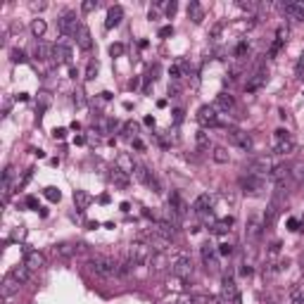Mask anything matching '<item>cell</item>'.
<instances>
[{"instance_id": "obj_47", "label": "cell", "mask_w": 304, "mask_h": 304, "mask_svg": "<svg viewBox=\"0 0 304 304\" xmlns=\"http://www.w3.org/2000/svg\"><path fill=\"white\" fill-rule=\"evenodd\" d=\"M74 105L83 107V93H81V90H76V93H74Z\"/></svg>"}, {"instance_id": "obj_3", "label": "cell", "mask_w": 304, "mask_h": 304, "mask_svg": "<svg viewBox=\"0 0 304 304\" xmlns=\"http://www.w3.org/2000/svg\"><path fill=\"white\" fill-rule=\"evenodd\" d=\"M290 152H295V140L285 129H278L273 133V155H290Z\"/></svg>"}, {"instance_id": "obj_4", "label": "cell", "mask_w": 304, "mask_h": 304, "mask_svg": "<svg viewBox=\"0 0 304 304\" xmlns=\"http://www.w3.org/2000/svg\"><path fill=\"white\" fill-rule=\"evenodd\" d=\"M150 245L143 242V240H136L129 245V261L131 264H147L150 261Z\"/></svg>"}, {"instance_id": "obj_27", "label": "cell", "mask_w": 304, "mask_h": 304, "mask_svg": "<svg viewBox=\"0 0 304 304\" xmlns=\"http://www.w3.org/2000/svg\"><path fill=\"white\" fill-rule=\"evenodd\" d=\"M109 178H112V183L114 186H119V188H129V174H124L121 169H112V174H109Z\"/></svg>"}, {"instance_id": "obj_53", "label": "cell", "mask_w": 304, "mask_h": 304, "mask_svg": "<svg viewBox=\"0 0 304 304\" xmlns=\"http://www.w3.org/2000/svg\"><path fill=\"white\" fill-rule=\"evenodd\" d=\"M176 15V3H169L167 5V17H174Z\"/></svg>"}, {"instance_id": "obj_18", "label": "cell", "mask_w": 304, "mask_h": 304, "mask_svg": "<svg viewBox=\"0 0 304 304\" xmlns=\"http://www.w3.org/2000/svg\"><path fill=\"white\" fill-rule=\"evenodd\" d=\"M211 207H214V195H209V193L197 195V200L193 202V211H195V214H204V211H209Z\"/></svg>"}, {"instance_id": "obj_28", "label": "cell", "mask_w": 304, "mask_h": 304, "mask_svg": "<svg viewBox=\"0 0 304 304\" xmlns=\"http://www.w3.org/2000/svg\"><path fill=\"white\" fill-rule=\"evenodd\" d=\"M266 76H268V74L264 72V69H257V72H254V76L250 79V83H247V90H257L261 83H266Z\"/></svg>"}, {"instance_id": "obj_26", "label": "cell", "mask_w": 304, "mask_h": 304, "mask_svg": "<svg viewBox=\"0 0 304 304\" xmlns=\"http://www.w3.org/2000/svg\"><path fill=\"white\" fill-rule=\"evenodd\" d=\"M52 55H55V48H50L48 43H38L34 48V57L36 59H50Z\"/></svg>"}, {"instance_id": "obj_6", "label": "cell", "mask_w": 304, "mask_h": 304, "mask_svg": "<svg viewBox=\"0 0 304 304\" xmlns=\"http://www.w3.org/2000/svg\"><path fill=\"white\" fill-rule=\"evenodd\" d=\"M79 26H81V22H79V17H76V12H65L57 19V29L62 36H76Z\"/></svg>"}, {"instance_id": "obj_12", "label": "cell", "mask_w": 304, "mask_h": 304, "mask_svg": "<svg viewBox=\"0 0 304 304\" xmlns=\"http://www.w3.org/2000/svg\"><path fill=\"white\" fill-rule=\"evenodd\" d=\"M221 297H224V302H228V304H238V299H240L238 288H235L233 278H228V276H226L224 283H221Z\"/></svg>"}, {"instance_id": "obj_15", "label": "cell", "mask_w": 304, "mask_h": 304, "mask_svg": "<svg viewBox=\"0 0 304 304\" xmlns=\"http://www.w3.org/2000/svg\"><path fill=\"white\" fill-rule=\"evenodd\" d=\"M261 233H264V221L259 217H252L247 221V228H245V238L247 240H259Z\"/></svg>"}, {"instance_id": "obj_43", "label": "cell", "mask_w": 304, "mask_h": 304, "mask_svg": "<svg viewBox=\"0 0 304 304\" xmlns=\"http://www.w3.org/2000/svg\"><path fill=\"white\" fill-rule=\"evenodd\" d=\"M12 62H19V65H24V62H26V55H24V50H12Z\"/></svg>"}, {"instance_id": "obj_46", "label": "cell", "mask_w": 304, "mask_h": 304, "mask_svg": "<svg viewBox=\"0 0 304 304\" xmlns=\"http://www.w3.org/2000/svg\"><path fill=\"white\" fill-rule=\"evenodd\" d=\"M109 55H112V57H114V55H124V45L121 43L112 45V48H109Z\"/></svg>"}, {"instance_id": "obj_39", "label": "cell", "mask_w": 304, "mask_h": 304, "mask_svg": "<svg viewBox=\"0 0 304 304\" xmlns=\"http://www.w3.org/2000/svg\"><path fill=\"white\" fill-rule=\"evenodd\" d=\"M138 131H140V126H138L136 121H126V124H124V136L131 138V136H136Z\"/></svg>"}, {"instance_id": "obj_16", "label": "cell", "mask_w": 304, "mask_h": 304, "mask_svg": "<svg viewBox=\"0 0 304 304\" xmlns=\"http://www.w3.org/2000/svg\"><path fill=\"white\" fill-rule=\"evenodd\" d=\"M278 217H281V204L278 202H268V207H266V211H264V228H271V226H276V221H278Z\"/></svg>"}, {"instance_id": "obj_13", "label": "cell", "mask_w": 304, "mask_h": 304, "mask_svg": "<svg viewBox=\"0 0 304 304\" xmlns=\"http://www.w3.org/2000/svg\"><path fill=\"white\" fill-rule=\"evenodd\" d=\"M152 231L157 233L160 238H164L167 242H171V240L176 238V233H178V231H176V224H171V221H157Z\"/></svg>"}, {"instance_id": "obj_17", "label": "cell", "mask_w": 304, "mask_h": 304, "mask_svg": "<svg viewBox=\"0 0 304 304\" xmlns=\"http://www.w3.org/2000/svg\"><path fill=\"white\" fill-rule=\"evenodd\" d=\"M233 107H235V100H233L231 93H219L217 95V100H214V109H217V112H224V114H228Z\"/></svg>"}, {"instance_id": "obj_58", "label": "cell", "mask_w": 304, "mask_h": 304, "mask_svg": "<svg viewBox=\"0 0 304 304\" xmlns=\"http://www.w3.org/2000/svg\"><path fill=\"white\" fill-rule=\"evenodd\" d=\"M65 133H67L65 129H57V131H55V138H65Z\"/></svg>"}, {"instance_id": "obj_38", "label": "cell", "mask_w": 304, "mask_h": 304, "mask_svg": "<svg viewBox=\"0 0 304 304\" xmlns=\"http://www.w3.org/2000/svg\"><path fill=\"white\" fill-rule=\"evenodd\" d=\"M231 226H233V217H226V219H221V221L214 224V231H217V233H226V231H231Z\"/></svg>"}, {"instance_id": "obj_31", "label": "cell", "mask_w": 304, "mask_h": 304, "mask_svg": "<svg viewBox=\"0 0 304 304\" xmlns=\"http://www.w3.org/2000/svg\"><path fill=\"white\" fill-rule=\"evenodd\" d=\"M188 17L193 19L195 24H200L204 19V10L200 8V3H190L188 5Z\"/></svg>"}, {"instance_id": "obj_22", "label": "cell", "mask_w": 304, "mask_h": 304, "mask_svg": "<svg viewBox=\"0 0 304 304\" xmlns=\"http://www.w3.org/2000/svg\"><path fill=\"white\" fill-rule=\"evenodd\" d=\"M55 48V55L52 57L57 59V62H62V65H69L72 62V48L65 43H57V45H52Z\"/></svg>"}, {"instance_id": "obj_33", "label": "cell", "mask_w": 304, "mask_h": 304, "mask_svg": "<svg viewBox=\"0 0 304 304\" xmlns=\"http://www.w3.org/2000/svg\"><path fill=\"white\" fill-rule=\"evenodd\" d=\"M195 143H197V147H200V150H209L211 147V140H209V133H207V131H197L195 133Z\"/></svg>"}, {"instance_id": "obj_14", "label": "cell", "mask_w": 304, "mask_h": 304, "mask_svg": "<svg viewBox=\"0 0 304 304\" xmlns=\"http://www.w3.org/2000/svg\"><path fill=\"white\" fill-rule=\"evenodd\" d=\"M171 266V261H169V254L167 252H155L150 257V268L152 273H162V271H167Z\"/></svg>"}, {"instance_id": "obj_25", "label": "cell", "mask_w": 304, "mask_h": 304, "mask_svg": "<svg viewBox=\"0 0 304 304\" xmlns=\"http://www.w3.org/2000/svg\"><path fill=\"white\" fill-rule=\"evenodd\" d=\"M90 202H93V197L88 195L86 190H74V204H76V209H79V211L88 209Z\"/></svg>"}, {"instance_id": "obj_24", "label": "cell", "mask_w": 304, "mask_h": 304, "mask_svg": "<svg viewBox=\"0 0 304 304\" xmlns=\"http://www.w3.org/2000/svg\"><path fill=\"white\" fill-rule=\"evenodd\" d=\"M136 167L138 164H133V160H131L126 152H121V155L116 157V169H121L124 174H136Z\"/></svg>"}, {"instance_id": "obj_56", "label": "cell", "mask_w": 304, "mask_h": 304, "mask_svg": "<svg viewBox=\"0 0 304 304\" xmlns=\"http://www.w3.org/2000/svg\"><path fill=\"white\" fill-rule=\"evenodd\" d=\"M26 204H29V207H34V209H36V207H38V200H36V197H26Z\"/></svg>"}, {"instance_id": "obj_2", "label": "cell", "mask_w": 304, "mask_h": 304, "mask_svg": "<svg viewBox=\"0 0 304 304\" xmlns=\"http://www.w3.org/2000/svg\"><path fill=\"white\" fill-rule=\"evenodd\" d=\"M276 169V162H273V157H268V155H259V157H254V160H250L247 162V171L250 174H254V176H271V171Z\"/></svg>"}, {"instance_id": "obj_35", "label": "cell", "mask_w": 304, "mask_h": 304, "mask_svg": "<svg viewBox=\"0 0 304 304\" xmlns=\"http://www.w3.org/2000/svg\"><path fill=\"white\" fill-rule=\"evenodd\" d=\"M45 29H48V24H45V19H41V17L31 22V34H34V36H36V38H43Z\"/></svg>"}, {"instance_id": "obj_23", "label": "cell", "mask_w": 304, "mask_h": 304, "mask_svg": "<svg viewBox=\"0 0 304 304\" xmlns=\"http://www.w3.org/2000/svg\"><path fill=\"white\" fill-rule=\"evenodd\" d=\"M124 19V10L119 8V5H114V8H109L107 10V22H105V26L107 29H112V26H119Z\"/></svg>"}, {"instance_id": "obj_7", "label": "cell", "mask_w": 304, "mask_h": 304, "mask_svg": "<svg viewBox=\"0 0 304 304\" xmlns=\"http://www.w3.org/2000/svg\"><path fill=\"white\" fill-rule=\"evenodd\" d=\"M171 273H174L176 278H181V281L190 278V276H193V261H190V257L178 254V257L171 261Z\"/></svg>"}, {"instance_id": "obj_45", "label": "cell", "mask_w": 304, "mask_h": 304, "mask_svg": "<svg viewBox=\"0 0 304 304\" xmlns=\"http://www.w3.org/2000/svg\"><path fill=\"white\" fill-rule=\"evenodd\" d=\"M292 304H304V292L302 290H292Z\"/></svg>"}, {"instance_id": "obj_8", "label": "cell", "mask_w": 304, "mask_h": 304, "mask_svg": "<svg viewBox=\"0 0 304 304\" xmlns=\"http://www.w3.org/2000/svg\"><path fill=\"white\" fill-rule=\"evenodd\" d=\"M228 140H231L235 147H240V150H245V152H252V147H254V140H252V136L247 133V131H240V129H231L228 133Z\"/></svg>"}, {"instance_id": "obj_42", "label": "cell", "mask_w": 304, "mask_h": 304, "mask_svg": "<svg viewBox=\"0 0 304 304\" xmlns=\"http://www.w3.org/2000/svg\"><path fill=\"white\" fill-rule=\"evenodd\" d=\"M288 36H290V31L285 29V26H281V29L276 31V41H281V43H285V41H288Z\"/></svg>"}, {"instance_id": "obj_55", "label": "cell", "mask_w": 304, "mask_h": 304, "mask_svg": "<svg viewBox=\"0 0 304 304\" xmlns=\"http://www.w3.org/2000/svg\"><path fill=\"white\" fill-rule=\"evenodd\" d=\"M219 34H221V24H217V26H214V29H211V38H214V41H217V38H219Z\"/></svg>"}, {"instance_id": "obj_9", "label": "cell", "mask_w": 304, "mask_h": 304, "mask_svg": "<svg viewBox=\"0 0 304 304\" xmlns=\"http://www.w3.org/2000/svg\"><path fill=\"white\" fill-rule=\"evenodd\" d=\"M136 178L143 183V186L152 188L155 193H162V186H160V181H157V176L152 174V171L145 167V164H138V167H136Z\"/></svg>"}, {"instance_id": "obj_37", "label": "cell", "mask_w": 304, "mask_h": 304, "mask_svg": "<svg viewBox=\"0 0 304 304\" xmlns=\"http://www.w3.org/2000/svg\"><path fill=\"white\" fill-rule=\"evenodd\" d=\"M211 157H214V162H217V164H228V160H231V155H228V150H226V147H214Z\"/></svg>"}, {"instance_id": "obj_5", "label": "cell", "mask_w": 304, "mask_h": 304, "mask_svg": "<svg viewBox=\"0 0 304 304\" xmlns=\"http://www.w3.org/2000/svg\"><path fill=\"white\" fill-rule=\"evenodd\" d=\"M240 188L245 195H261L266 190V181L261 176H254V174H247L240 178Z\"/></svg>"}, {"instance_id": "obj_40", "label": "cell", "mask_w": 304, "mask_h": 304, "mask_svg": "<svg viewBox=\"0 0 304 304\" xmlns=\"http://www.w3.org/2000/svg\"><path fill=\"white\" fill-rule=\"evenodd\" d=\"M95 76H98V62H88V67H86V79L93 81Z\"/></svg>"}, {"instance_id": "obj_50", "label": "cell", "mask_w": 304, "mask_h": 304, "mask_svg": "<svg viewBox=\"0 0 304 304\" xmlns=\"http://www.w3.org/2000/svg\"><path fill=\"white\" fill-rule=\"evenodd\" d=\"M171 34H174V26H164V29H160V36H162V38L171 36Z\"/></svg>"}, {"instance_id": "obj_30", "label": "cell", "mask_w": 304, "mask_h": 304, "mask_svg": "<svg viewBox=\"0 0 304 304\" xmlns=\"http://www.w3.org/2000/svg\"><path fill=\"white\" fill-rule=\"evenodd\" d=\"M10 193H12V167L5 169L3 176V200H10Z\"/></svg>"}, {"instance_id": "obj_11", "label": "cell", "mask_w": 304, "mask_h": 304, "mask_svg": "<svg viewBox=\"0 0 304 304\" xmlns=\"http://www.w3.org/2000/svg\"><path fill=\"white\" fill-rule=\"evenodd\" d=\"M197 121L202 124V126H217L219 124V114L214 105H202V107L197 109Z\"/></svg>"}, {"instance_id": "obj_51", "label": "cell", "mask_w": 304, "mask_h": 304, "mask_svg": "<svg viewBox=\"0 0 304 304\" xmlns=\"http://www.w3.org/2000/svg\"><path fill=\"white\" fill-rule=\"evenodd\" d=\"M245 50H247V43H240L238 48H235V55H238V57H242V55H245Z\"/></svg>"}, {"instance_id": "obj_1", "label": "cell", "mask_w": 304, "mask_h": 304, "mask_svg": "<svg viewBox=\"0 0 304 304\" xmlns=\"http://www.w3.org/2000/svg\"><path fill=\"white\" fill-rule=\"evenodd\" d=\"M88 266L93 268L98 276L102 278H114L119 276V264L114 259H109V257H93V259L88 261Z\"/></svg>"}, {"instance_id": "obj_10", "label": "cell", "mask_w": 304, "mask_h": 304, "mask_svg": "<svg viewBox=\"0 0 304 304\" xmlns=\"http://www.w3.org/2000/svg\"><path fill=\"white\" fill-rule=\"evenodd\" d=\"M283 15L288 17V19H292V22H299V19H304V0H295V3H285V5H281Z\"/></svg>"}, {"instance_id": "obj_21", "label": "cell", "mask_w": 304, "mask_h": 304, "mask_svg": "<svg viewBox=\"0 0 304 304\" xmlns=\"http://www.w3.org/2000/svg\"><path fill=\"white\" fill-rule=\"evenodd\" d=\"M24 264L29 266V271H38V268L45 266V257L41 252H36V250H31V252H26V257H24Z\"/></svg>"}, {"instance_id": "obj_54", "label": "cell", "mask_w": 304, "mask_h": 304, "mask_svg": "<svg viewBox=\"0 0 304 304\" xmlns=\"http://www.w3.org/2000/svg\"><path fill=\"white\" fill-rule=\"evenodd\" d=\"M288 226H290V231H299V221L297 219H290Z\"/></svg>"}, {"instance_id": "obj_34", "label": "cell", "mask_w": 304, "mask_h": 304, "mask_svg": "<svg viewBox=\"0 0 304 304\" xmlns=\"http://www.w3.org/2000/svg\"><path fill=\"white\" fill-rule=\"evenodd\" d=\"M10 276H15L17 281L24 285V283L29 281V266H26V264H22V266H15L12 271H10Z\"/></svg>"}, {"instance_id": "obj_36", "label": "cell", "mask_w": 304, "mask_h": 304, "mask_svg": "<svg viewBox=\"0 0 304 304\" xmlns=\"http://www.w3.org/2000/svg\"><path fill=\"white\" fill-rule=\"evenodd\" d=\"M190 302L193 304H221V299L214 295H193L190 297Z\"/></svg>"}, {"instance_id": "obj_44", "label": "cell", "mask_w": 304, "mask_h": 304, "mask_svg": "<svg viewBox=\"0 0 304 304\" xmlns=\"http://www.w3.org/2000/svg\"><path fill=\"white\" fill-rule=\"evenodd\" d=\"M95 8H98V0H86V3L81 5V10H83V12H93Z\"/></svg>"}, {"instance_id": "obj_41", "label": "cell", "mask_w": 304, "mask_h": 304, "mask_svg": "<svg viewBox=\"0 0 304 304\" xmlns=\"http://www.w3.org/2000/svg\"><path fill=\"white\" fill-rule=\"evenodd\" d=\"M45 197H48V200H52V202H57L59 197H62V193H59L57 188H45Z\"/></svg>"}, {"instance_id": "obj_52", "label": "cell", "mask_w": 304, "mask_h": 304, "mask_svg": "<svg viewBox=\"0 0 304 304\" xmlns=\"http://www.w3.org/2000/svg\"><path fill=\"white\" fill-rule=\"evenodd\" d=\"M219 252H221V254H231V252H233V247L228 245V242H224V245L219 247Z\"/></svg>"}, {"instance_id": "obj_19", "label": "cell", "mask_w": 304, "mask_h": 304, "mask_svg": "<svg viewBox=\"0 0 304 304\" xmlns=\"http://www.w3.org/2000/svg\"><path fill=\"white\" fill-rule=\"evenodd\" d=\"M19 288H22V283L17 281L15 276H5V281H3V285H0V292H3V297L8 299V297H12L15 292H19Z\"/></svg>"}, {"instance_id": "obj_20", "label": "cell", "mask_w": 304, "mask_h": 304, "mask_svg": "<svg viewBox=\"0 0 304 304\" xmlns=\"http://www.w3.org/2000/svg\"><path fill=\"white\" fill-rule=\"evenodd\" d=\"M76 45H79L81 50H90V48H93V38H90V29H88L86 24H81L79 31H76Z\"/></svg>"}, {"instance_id": "obj_48", "label": "cell", "mask_w": 304, "mask_h": 304, "mask_svg": "<svg viewBox=\"0 0 304 304\" xmlns=\"http://www.w3.org/2000/svg\"><path fill=\"white\" fill-rule=\"evenodd\" d=\"M295 72L299 74V76H302V72H304V55L299 59H297V65H295Z\"/></svg>"}, {"instance_id": "obj_32", "label": "cell", "mask_w": 304, "mask_h": 304, "mask_svg": "<svg viewBox=\"0 0 304 304\" xmlns=\"http://www.w3.org/2000/svg\"><path fill=\"white\" fill-rule=\"evenodd\" d=\"M202 261L207 264V268H217V257H214L211 245H202Z\"/></svg>"}, {"instance_id": "obj_49", "label": "cell", "mask_w": 304, "mask_h": 304, "mask_svg": "<svg viewBox=\"0 0 304 304\" xmlns=\"http://www.w3.org/2000/svg\"><path fill=\"white\" fill-rule=\"evenodd\" d=\"M238 5L242 10H247V12H254V10H257V5H254V3H238Z\"/></svg>"}, {"instance_id": "obj_57", "label": "cell", "mask_w": 304, "mask_h": 304, "mask_svg": "<svg viewBox=\"0 0 304 304\" xmlns=\"http://www.w3.org/2000/svg\"><path fill=\"white\" fill-rule=\"evenodd\" d=\"M133 147H138V150H143V147H145L143 140H138V138H136V140H133Z\"/></svg>"}, {"instance_id": "obj_29", "label": "cell", "mask_w": 304, "mask_h": 304, "mask_svg": "<svg viewBox=\"0 0 304 304\" xmlns=\"http://www.w3.org/2000/svg\"><path fill=\"white\" fill-rule=\"evenodd\" d=\"M55 252H57L59 257H72V254L79 252V245H76V242H59V245L55 247Z\"/></svg>"}]
</instances>
